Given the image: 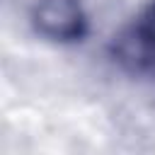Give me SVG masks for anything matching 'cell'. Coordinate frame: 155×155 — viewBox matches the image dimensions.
<instances>
[{
	"mask_svg": "<svg viewBox=\"0 0 155 155\" xmlns=\"http://www.w3.org/2000/svg\"><path fill=\"white\" fill-rule=\"evenodd\" d=\"M34 19L46 36L58 41L80 39L85 31V17L78 0H39Z\"/></svg>",
	"mask_w": 155,
	"mask_h": 155,
	"instance_id": "obj_1",
	"label": "cell"
}]
</instances>
